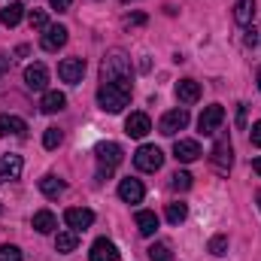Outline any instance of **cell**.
Wrapping results in <instances>:
<instances>
[{
	"label": "cell",
	"mask_w": 261,
	"mask_h": 261,
	"mask_svg": "<svg viewBox=\"0 0 261 261\" xmlns=\"http://www.w3.org/2000/svg\"><path fill=\"white\" fill-rule=\"evenodd\" d=\"M255 43H258V31L249 28V31H246V46H255Z\"/></svg>",
	"instance_id": "obj_36"
},
{
	"label": "cell",
	"mask_w": 261,
	"mask_h": 261,
	"mask_svg": "<svg viewBox=\"0 0 261 261\" xmlns=\"http://www.w3.org/2000/svg\"><path fill=\"white\" fill-rule=\"evenodd\" d=\"M34 228H37L40 234H52V231L58 228V219H55V213H49V210H40V213H34Z\"/></svg>",
	"instance_id": "obj_22"
},
{
	"label": "cell",
	"mask_w": 261,
	"mask_h": 261,
	"mask_svg": "<svg viewBox=\"0 0 261 261\" xmlns=\"http://www.w3.org/2000/svg\"><path fill=\"white\" fill-rule=\"evenodd\" d=\"M167 222L170 225H179V222H186V216H189V206L186 203H167Z\"/></svg>",
	"instance_id": "obj_26"
},
{
	"label": "cell",
	"mask_w": 261,
	"mask_h": 261,
	"mask_svg": "<svg viewBox=\"0 0 261 261\" xmlns=\"http://www.w3.org/2000/svg\"><path fill=\"white\" fill-rule=\"evenodd\" d=\"M258 91H261V70H258Z\"/></svg>",
	"instance_id": "obj_40"
},
{
	"label": "cell",
	"mask_w": 261,
	"mask_h": 261,
	"mask_svg": "<svg viewBox=\"0 0 261 261\" xmlns=\"http://www.w3.org/2000/svg\"><path fill=\"white\" fill-rule=\"evenodd\" d=\"M88 258H91V261H119V249H116V243H113V240L100 237V240H94V243H91Z\"/></svg>",
	"instance_id": "obj_12"
},
{
	"label": "cell",
	"mask_w": 261,
	"mask_h": 261,
	"mask_svg": "<svg viewBox=\"0 0 261 261\" xmlns=\"http://www.w3.org/2000/svg\"><path fill=\"white\" fill-rule=\"evenodd\" d=\"M76 246H79V231H73V228H70V231H61V234L55 237V249H58V252H73Z\"/></svg>",
	"instance_id": "obj_25"
},
{
	"label": "cell",
	"mask_w": 261,
	"mask_h": 261,
	"mask_svg": "<svg viewBox=\"0 0 261 261\" xmlns=\"http://www.w3.org/2000/svg\"><path fill=\"white\" fill-rule=\"evenodd\" d=\"M100 76L103 82H119V79H130V58L122 49H113L103 64H100Z\"/></svg>",
	"instance_id": "obj_3"
},
{
	"label": "cell",
	"mask_w": 261,
	"mask_h": 261,
	"mask_svg": "<svg viewBox=\"0 0 261 261\" xmlns=\"http://www.w3.org/2000/svg\"><path fill=\"white\" fill-rule=\"evenodd\" d=\"M119 197L125 200V203H140L143 197H146V189H143V182L140 179H122L119 182Z\"/></svg>",
	"instance_id": "obj_14"
},
{
	"label": "cell",
	"mask_w": 261,
	"mask_h": 261,
	"mask_svg": "<svg viewBox=\"0 0 261 261\" xmlns=\"http://www.w3.org/2000/svg\"><path fill=\"white\" fill-rule=\"evenodd\" d=\"M21 15H24V6H21V3H9V6L0 9V21H3L6 28H15V24L21 21Z\"/></svg>",
	"instance_id": "obj_24"
},
{
	"label": "cell",
	"mask_w": 261,
	"mask_h": 261,
	"mask_svg": "<svg viewBox=\"0 0 261 261\" xmlns=\"http://www.w3.org/2000/svg\"><path fill=\"white\" fill-rule=\"evenodd\" d=\"M173 155H176V161L192 164V161L200 158V146H197V140H176L173 143Z\"/></svg>",
	"instance_id": "obj_15"
},
{
	"label": "cell",
	"mask_w": 261,
	"mask_h": 261,
	"mask_svg": "<svg viewBox=\"0 0 261 261\" xmlns=\"http://www.w3.org/2000/svg\"><path fill=\"white\" fill-rule=\"evenodd\" d=\"M61 140H64V134L58 128H46V134H43V146H46V149H58Z\"/></svg>",
	"instance_id": "obj_28"
},
{
	"label": "cell",
	"mask_w": 261,
	"mask_h": 261,
	"mask_svg": "<svg viewBox=\"0 0 261 261\" xmlns=\"http://www.w3.org/2000/svg\"><path fill=\"white\" fill-rule=\"evenodd\" d=\"M94 158H97V179H107V176H113V170L122 164L125 152H122L119 143H100V146L94 149Z\"/></svg>",
	"instance_id": "obj_2"
},
{
	"label": "cell",
	"mask_w": 261,
	"mask_h": 261,
	"mask_svg": "<svg viewBox=\"0 0 261 261\" xmlns=\"http://www.w3.org/2000/svg\"><path fill=\"white\" fill-rule=\"evenodd\" d=\"M64 189H67V182L64 179H58L55 173H46V176L40 179V192L49 197V200H58V197L64 195Z\"/></svg>",
	"instance_id": "obj_18"
},
{
	"label": "cell",
	"mask_w": 261,
	"mask_h": 261,
	"mask_svg": "<svg viewBox=\"0 0 261 261\" xmlns=\"http://www.w3.org/2000/svg\"><path fill=\"white\" fill-rule=\"evenodd\" d=\"M149 258L152 261H170V246L167 243H152L149 246Z\"/></svg>",
	"instance_id": "obj_29"
},
{
	"label": "cell",
	"mask_w": 261,
	"mask_h": 261,
	"mask_svg": "<svg viewBox=\"0 0 261 261\" xmlns=\"http://www.w3.org/2000/svg\"><path fill=\"white\" fill-rule=\"evenodd\" d=\"M67 31L64 24H49L46 31H43V37H40V46H43V52H58V49H64L67 46Z\"/></svg>",
	"instance_id": "obj_7"
},
{
	"label": "cell",
	"mask_w": 261,
	"mask_h": 261,
	"mask_svg": "<svg viewBox=\"0 0 261 261\" xmlns=\"http://www.w3.org/2000/svg\"><path fill=\"white\" fill-rule=\"evenodd\" d=\"M24 137L28 134V125H24V119H18V116H0V137Z\"/></svg>",
	"instance_id": "obj_19"
},
{
	"label": "cell",
	"mask_w": 261,
	"mask_h": 261,
	"mask_svg": "<svg viewBox=\"0 0 261 261\" xmlns=\"http://www.w3.org/2000/svg\"><path fill=\"white\" fill-rule=\"evenodd\" d=\"M258 206H261V192H258Z\"/></svg>",
	"instance_id": "obj_41"
},
{
	"label": "cell",
	"mask_w": 261,
	"mask_h": 261,
	"mask_svg": "<svg viewBox=\"0 0 261 261\" xmlns=\"http://www.w3.org/2000/svg\"><path fill=\"white\" fill-rule=\"evenodd\" d=\"M222 122H225V110L219 107V103H213V107H206L203 113H200V119H197V128L203 137H213L216 130L222 128Z\"/></svg>",
	"instance_id": "obj_6"
},
{
	"label": "cell",
	"mask_w": 261,
	"mask_h": 261,
	"mask_svg": "<svg viewBox=\"0 0 261 261\" xmlns=\"http://www.w3.org/2000/svg\"><path fill=\"white\" fill-rule=\"evenodd\" d=\"M140 24H146V15L143 12H134V15L125 18V28H140Z\"/></svg>",
	"instance_id": "obj_33"
},
{
	"label": "cell",
	"mask_w": 261,
	"mask_h": 261,
	"mask_svg": "<svg viewBox=\"0 0 261 261\" xmlns=\"http://www.w3.org/2000/svg\"><path fill=\"white\" fill-rule=\"evenodd\" d=\"M234 18H237V24H252V18H255V0H237L234 3Z\"/></svg>",
	"instance_id": "obj_23"
},
{
	"label": "cell",
	"mask_w": 261,
	"mask_h": 261,
	"mask_svg": "<svg viewBox=\"0 0 261 261\" xmlns=\"http://www.w3.org/2000/svg\"><path fill=\"white\" fill-rule=\"evenodd\" d=\"M137 231H140L143 237H152V234L158 231V216H155L152 210H140V213H137Z\"/></svg>",
	"instance_id": "obj_20"
},
{
	"label": "cell",
	"mask_w": 261,
	"mask_h": 261,
	"mask_svg": "<svg viewBox=\"0 0 261 261\" xmlns=\"http://www.w3.org/2000/svg\"><path fill=\"white\" fill-rule=\"evenodd\" d=\"M21 176V158L18 155H3L0 158V182H12V179H18Z\"/></svg>",
	"instance_id": "obj_17"
},
{
	"label": "cell",
	"mask_w": 261,
	"mask_h": 261,
	"mask_svg": "<svg viewBox=\"0 0 261 261\" xmlns=\"http://www.w3.org/2000/svg\"><path fill=\"white\" fill-rule=\"evenodd\" d=\"M210 164L216 167V173H228V170H231V164H234V146H231L228 137H222V140L213 146V152H210Z\"/></svg>",
	"instance_id": "obj_5"
},
{
	"label": "cell",
	"mask_w": 261,
	"mask_h": 261,
	"mask_svg": "<svg viewBox=\"0 0 261 261\" xmlns=\"http://www.w3.org/2000/svg\"><path fill=\"white\" fill-rule=\"evenodd\" d=\"M206 249H210L213 255H225V252H228V237H225V234H216Z\"/></svg>",
	"instance_id": "obj_30"
},
{
	"label": "cell",
	"mask_w": 261,
	"mask_h": 261,
	"mask_svg": "<svg viewBox=\"0 0 261 261\" xmlns=\"http://www.w3.org/2000/svg\"><path fill=\"white\" fill-rule=\"evenodd\" d=\"M122 3H134V0H122Z\"/></svg>",
	"instance_id": "obj_42"
},
{
	"label": "cell",
	"mask_w": 261,
	"mask_h": 261,
	"mask_svg": "<svg viewBox=\"0 0 261 261\" xmlns=\"http://www.w3.org/2000/svg\"><path fill=\"white\" fill-rule=\"evenodd\" d=\"M161 164H164V152L158 146H140L134 152V167L143 173H155V170H161Z\"/></svg>",
	"instance_id": "obj_4"
},
{
	"label": "cell",
	"mask_w": 261,
	"mask_h": 261,
	"mask_svg": "<svg viewBox=\"0 0 261 261\" xmlns=\"http://www.w3.org/2000/svg\"><path fill=\"white\" fill-rule=\"evenodd\" d=\"M170 186H173L176 192H189V189H192V173H186V170H176V173L170 176Z\"/></svg>",
	"instance_id": "obj_27"
},
{
	"label": "cell",
	"mask_w": 261,
	"mask_h": 261,
	"mask_svg": "<svg viewBox=\"0 0 261 261\" xmlns=\"http://www.w3.org/2000/svg\"><path fill=\"white\" fill-rule=\"evenodd\" d=\"M70 3H73V0H52V9H58V12H67V9H70Z\"/></svg>",
	"instance_id": "obj_35"
},
{
	"label": "cell",
	"mask_w": 261,
	"mask_h": 261,
	"mask_svg": "<svg viewBox=\"0 0 261 261\" xmlns=\"http://www.w3.org/2000/svg\"><path fill=\"white\" fill-rule=\"evenodd\" d=\"M237 125H240V128L246 125V107H240V113H237Z\"/></svg>",
	"instance_id": "obj_37"
},
{
	"label": "cell",
	"mask_w": 261,
	"mask_h": 261,
	"mask_svg": "<svg viewBox=\"0 0 261 261\" xmlns=\"http://www.w3.org/2000/svg\"><path fill=\"white\" fill-rule=\"evenodd\" d=\"M130 91H134L130 79L100 82V88H97V103H100V110H107V113L116 116V113H122V110L130 103Z\"/></svg>",
	"instance_id": "obj_1"
},
{
	"label": "cell",
	"mask_w": 261,
	"mask_h": 261,
	"mask_svg": "<svg viewBox=\"0 0 261 261\" xmlns=\"http://www.w3.org/2000/svg\"><path fill=\"white\" fill-rule=\"evenodd\" d=\"M28 21H31V28H43V31L49 28V18H46L43 9H31V12H28Z\"/></svg>",
	"instance_id": "obj_31"
},
{
	"label": "cell",
	"mask_w": 261,
	"mask_h": 261,
	"mask_svg": "<svg viewBox=\"0 0 261 261\" xmlns=\"http://www.w3.org/2000/svg\"><path fill=\"white\" fill-rule=\"evenodd\" d=\"M64 222L73 228V231H85V228L94 225V213L85 210V206H70V210L64 213Z\"/></svg>",
	"instance_id": "obj_10"
},
{
	"label": "cell",
	"mask_w": 261,
	"mask_h": 261,
	"mask_svg": "<svg viewBox=\"0 0 261 261\" xmlns=\"http://www.w3.org/2000/svg\"><path fill=\"white\" fill-rule=\"evenodd\" d=\"M176 97H179V103H197L200 100V85H197L195 79H179L176 82Z\"/></svg>",
	"instance_id": "obj_16"
},
{
	"label": "cell",
	"mask_w": 261,
	"mask_h": 261,
	"mask_svg": "<svg viewBox=\"0 0 261 261\" xmlns=\"http://www.w3.org/2000/svg\"><path fill=\"white\" fill-rule=\"evenodd\" d=\"M46 82H49L46 64H28L24 67V85H28L31 91H46Z\"/></svg>",
	"instance_id": "obj_11"
},
{
	"label": "cell",
	"mask_w": 261,
	"mask_h": 261,
	"mask_svg": "<svg viewBox=\"0 0 261 261\" xmlns=\"http://www.w3.org/2000/svg\"><path fill=\"white\" fill-rule=\"evenodd\" d=\"M6 64H9V58H6V55H0V70H3Z\"/></svg>",
	"instance_id": "obj_39"
},
{
	"label": "cell",
	"mask_w": 261,
	"mask_h": 261,
	"mask_svg": "<svg viewBox=\"0 0 261 261\" xmlns=\"http://www.w3.org/2000/svg\"><path fill=\"white\" fill-rule=\"evenodd\" d=\"M249 140H252V146H258V149H261V122H255V125H252V130H249Z\"/></svg>",
	"instance_id": "obj_34"
},
{
	"label": "cell",
	"mask_w": 261,
	"mask_h": 261,
	"mask_svg": "<svg viewBox=\"0 0 261 261\" xmlns=\"http://www.w3.org/2000/svg\"><path fill=\"white\" fill-rule=\"evenodd\" d=\"M64 107H67L64 91H46L43 100H40V110H43V113H61Z\"/></svg>",
	"instance_id": "obj_21"
},
{
	"label": "cell",
	"mask_w": 261,
	"mask_h": 261,
	"mask_svg": "<svg viewBox=\"0 0 261 261\" xmlns=\"http://www.w3.org/2000/svg\"><path fill=\"white\" fill-rule=\"evenodd\" d=\"M186 125H189V110L182 107V110H170V113H164L161 122H158V130H161L164 137H173L176 130H182Z\"/></svg>",
	"instance_id": "obj_8"
},
{
	"label": "cell",
	"mask_w": 261,
	"mask_h": 261,
	"mask_svg": "<svg viewBox=\"0 0 261 261\" xmlns=\"http://www.w3.org/2000/svg\"><path fill=\"white\" fill-rule=\"evenodd\" d=\"M0 261H21V249L12 246V243H3L0 246Z\"/></svg>",
	"instance_id": "obj_32"
},
{
	"label": "cell",
	"mask_w": 261,
	"mask_h": 261,
	"mask_svg": "<svg viewBox=\"0 0 261 261\" xmlns=\"http://www.w3.org/2000/svg\"><path fill=\"white\" fill-rule=\"evenodd\" d=\"M58 76H61V82H67V85H79L82 76H85V58H64L58 64Z\"/></svg>",
	"instance_id": "obj_9"
},
{
	"label": "cell",
	"mask_w": 261,
	"mask_h": 261,
	"mask_svg": "<svg viewBox=\"0 0 261 261\" xmlns=\"http://www.w3.org/2000/svg\"><path fill=\"white\" fill-rule=\"evenodd\" d=\"M125 130H128V137H134V140H143L152 130V122H149L146 113H130L128 122H125Z\"/></svg>",
	"instance_id": "obj_13"
},
{
	"label": "cell",
	"mask_w": 261,
	"mask_h": 261,
	"mask_svg": "<svg viewBox=\"0 0 261 261\" xmlns=\"http://www.w3.org/2000/svg\"><path fill=\"white\" fill-rule=\"evenodd\" d=\"M252 167H255V173L261 176V158H255V161H252Z\"/></svg>",
	"instance_id": "obj_38"
}]
</instances>
